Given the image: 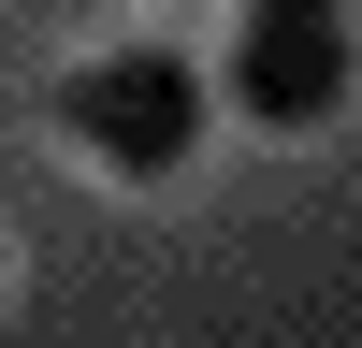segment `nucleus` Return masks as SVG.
I'll return each mask as SVG.
<instances>
[{"label":"nucleus","instance_id":"1","mask_svg":"<svg viewBox=\"0 0 362 348\" xmlns=\"http://www.w3.org/2000/svg\"><path fill=\"white\" fill-rule=\"evenodd\" d=\"M58 131H87L102 174H189L203 145V73L174 44H102L73 87H58Z\"/></svg>","mask_w":362,"mask_h":348},{"label":"nucleus","instance_id":"2","mask_svg":"<svg viewBox=\"0 0 362 348\" xmlns=\"http://www.w3.org/2000/svg\"><path fill=\"white\" fill-rule=\"evenodd\" d=\"M232 102H247L261 131H319V116L348 102V29L334 15H247L232 29Z\"/></svg>","mask_w":362,"mask_h":348}]
</instances>
